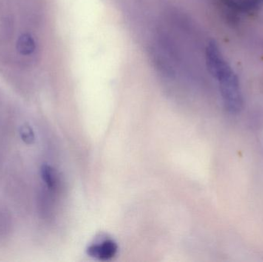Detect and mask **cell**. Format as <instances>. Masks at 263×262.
Wrapping results in <instances>:
<instances>
[{
	"label": "cell",
	"mask_w": 263,
	"mask_h": 262,
	"mask_svg": "<svg viewBox=\"0 0 263 262\" xmlns=\"http://www.w3.org/2000/svg\"><path fill=\"white\" fill-rule=\"evenodd\" d=\"M217 80L226 108L231 113H237L242 106V94L237 76L232 69Z\"/></svg>",
	"instance_id": "1"
},
{
	"label": "cell",
	"mask_w": 263,
	"mask_h": 262,
	"mask_svg": "<svg viewBox=\"0 0 263 262\" xmlns=\"http://www.w3.org/2000/svg\"><path fill=\"white\" fill-rule=\"evenodd\" d=\"M206 63L210 73L218 79L226 72L231 70L215 42H210L206 48Z\"/></svg>",
	"instance_id": "2"
},
{
	"label": "cell",
	"mask_w": 263,
	"mask_h": 262,
	"mask_svg": "<svg viewBox=\"0 0 263 262\" xmlns=\"http://www.w3.org/2000/svg\"><path fill=\"white\" fill-rule=\"evenodd\" d=\"M228 13H253L263 9V0H219Z\"/></svg>",
	"instance_id": "3"
},
{
	"label": "cell",
	"mask_w": 263,
	"mask_h": 262,
	"mask_svg": "<svg viewBox=\"0 0 263 262\" xmlns=\"http://www.w3.org/2000/svg\"><path fill=\"white\" fill-rule=\"evenodd\" d=\"M118 252V246L111 239H106L102 243L91 245L87 249V254L92 258L102 261L112 259Z\"/></svg>",
	"instance_id": "4"
},
{
	"label": "cell",
	"mask_w": 263,
	"mask_h": 262,
	"mask_svg": "<svg viewBox=\"0 0 263 262\" xmlns=\"http://www.w3.org/2000/svg\"><path fill=\"white\" fill-rule=\"evenodd\" d=\"M16 49L22 55H30L35 50V42L29 34H23L17 40Z\"/></svg>",
	"instance_id": "5"
},
{
	"label": "cell",
	"mask_w": 263,
	"mask_h": 262,
	"mask_svg": "<svg viewBox=\"0 0 263 262\" xmlns=\"http://www.w3.org/2000/svg\"><path fill=\"white\" fill-rule=\"evenodd\" d=\"M41 176L46 186L49 189H54L57 186V175L53 168L48 165H43L41 167Z\"/></svg>",
	"instance_id": "6"
},
{
	"label": "cell",
	"mask_w": 263,
	"mask_h": 262,
	"mask_svg": "<svg viewBox=\"0 0 263 262\" xmlns=\"http://www.w3.org/2000/svg\"><path fill=\"white\" fill-rule=\"evenodd\" d=\"M20 135L22 139L26 144H32L35 141V135H34L33 130L29 125L24 124L20 130Z\"/></svg>",
	"instance_id": "7"
}]
</instances>
